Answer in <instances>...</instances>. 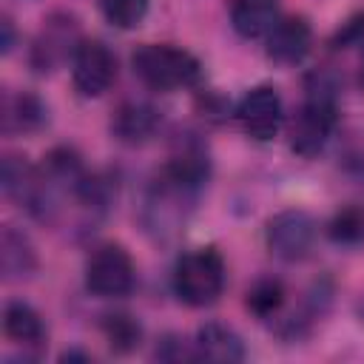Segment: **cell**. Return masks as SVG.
<instances>
[{
    "mask_svg": "<svg viewBox=\"0 0 364 364\" xmlns=\"http://www.w3.org/2000/svg\"><path fill=\"white\" fill-rule=\"evenodd\" d=\"M338 119L336 80L327 71L307 77V97L290 122V151L301 159H313L324 151Z\"/></svg>",
    "mask_w": 364,
    "mask_h": 364,
    "instance_id": "6da1fadb",
    "label": "cell"
},
{
    "mask_svg": "<svg viewBox=\"0 0 364 364\" xmlns=\"http://www.w3.org/2000/svg\"><path fill=\"white\" fill-rule=\"evenodd\" d=\"M134 74L154 91L193 88L202 77L199 60L173 43H145L131 54Z\"/></svg>",
    "mask_w": 364,
    "mask_h": 364,
    "instance_id": "7a4b0ae2",
    "label": "cell"
},
{
    "mask_svg": "<svg viewBox=\"0 0 364 364\" xmlns=\"http://www.w3.org/2000/svg\"><path fill=\"white\" fill-rule=\"evenodd\" d=\"M202 188L199 185H191L179 176H173L171 171H159L148 188V196H145V208H142V222L145 228L156 236V239H168L173 236L188 213L193 210V202L199 199Z\"/></svg>",
    "mask_w": 364,
    "mask_h": 364,
    "instance_id": "3957f363",
    "label": "cell"
},
{
    "mask_svg": "<svg viewBox=\"0 0 364 364\" xmlns=\"http://www.w3.org/2000/svg\"><path fill=\"white\" fill-rule=\"evenodd\" d=\"M173 293L188 307H208L225 290V259L216 247H193L176 259Z\"/></svg>",
    "mask_w": 364,
    "mask_h": 364,
    "instance_id": "277c9868",
    "label": "cell"
},
{
    "mask_svg": "<svg viewBox=\"0 0 364 364\" xmlns=\"http://www.w3.org/2000/svg\"><path fill=\"white\" fill-rule=\"evenodd\" d=\"M134 259L122 245H100L85 262V290L97 299H119L134 287Z\"/></svg>",
    "mask_w": 364,
    "mask_h": 364,
    "instance_id": "5b68a950",
    "label": "cell"
},
{
    "mask_svg": "<svg viewBox=\"0 0 364 364\" xmlns=\"http://www.w3.org/2000/svg\"><path fill=\"white\" fill-rule=\"evenodd\" d=\"M316 236H318L316 219L299 208L279 210L276 216L267 219L264 228L267 250L282 262H304L316 247Z\"/></svg>",
    "mask_w": 364,
    "mask_h": 364,
    "instance_id": "8992f818",
    "label": "cell"
},
{
    "mask_svg": "<svg viewBox=\"0 0 364 364\" xmlns=\"http://www.w3.org/2000/svg\"><path fill=\"white\" fill-rule=\"evenodd\" d=\"M80 43L82 37H80V26L74 14H65V11L48 14L31 43V54H28L31 68L37 74H48L60 68L65 60H74V51Z\"/></svg>",
    "mask_w": 364,
    "mask_h": 364,
    "instance_id": "52a82bcc",
    "label": "cell"
},
{
    "mask_svg": "<svg viewBox=\"0 0 364 364\" xmlns=\"http://www.w3.org/2000/svg\"><path fill=\"white\" fill-rule=\"evenodd\" d=\"M236 119L242 122V131L250 139H256V142L276 139L284 125V102H282L279 88H273V85L250 88L236 105Z\"/></svg>",
    "mask_w": 364,
    "mask_h": 364,
    "instance_id": "ba28073f",
    "label": "cell"
},
{
    "mask_svg": "<svg viewBox=\"0 0 364 364\" xmlns=\"http://www.w3.org/2000/svg\"><path fill=\"white\" fill-rule=\"evenodd\" d=\"M117 80V60L111 48L100 40H82L71 60V82L80 97H102Z\"/></svg>",
    "mask_w": 364,
    "mask_h": 364,
    "instance_id": "9c48e42d",
    "label": "cell"
},
{
    "mask_svg": "<svg viewBox=\"0 0 364 364\" xmlns=\"http://www.w3.org/2000/svg\"><path fill=\"white\" fill-rule=\"evenodd\" d=\"M313 48V28L304 17L290 14L279 17V23L264 37V51L279 65H296L301 63Z\"/></svg>",
    "mask_w": 364,
    "mask_h": 364,
    "instance_id": "30bf717a",
    "label": "cell"
},
{
    "mask_svg": "<svg viewBox=\"0 0 364 364\" xmlns=\"http://www.w3.org/2000/svg\"><path fill=\"white\" fill-rule=\"evenodd\" d=\"M48 122L46 102L31 91H6L0 102V128L9 136L34 134Z\"/></svg>",
    "mask_w": 364,
    "mask_h": 364,
    "instance_id": "8fae6325",
    "label": "cell"
},
{
    "mask_svg": "<svg viewBox=\"0 0 364 364\" xmlns=\"http://www.w3.org/2000/svg\"><path fill=\"white\" fill-rule=\"evenodd\" d=\"M159 128V111L145 100H125L111 117V134L122 145H145Z\"/></svg>",
    "mask_w": 364,
    "mask_h": 364,
    "instance_id": "7c38bea8",
    "label": "cell"
},
{
    "mask_svg": "<svg viewBox=\"0 0 364 364\" xmlns=\"http://www.w3.org/2000/svg\"><path fill=\"white\" fill-rule=\"evenodd\" d=\"M193 347H196V358L216 361V364H236V361H245L247 355L242 336L222 321H205L196 330Z\"/></svg>",
    "mask_w": 364,
    "mask_h": 364,
    "instance_id": "4fadbf2b",
    "label": "cell"
},
{
    "mask_svg": "<svg viewBox=\"0 0 364 364\" xmlns=\"http://www.w3.org/2000/svg\"><path fill=\"white\" fill-rule=\"evenodd\" d=\"M230 26L245 40H262L279 23V0H230Z\"/></svg>",
    "mask_w": 364,
    "mask_h": 364,
    "instance_id": "5bb4252c",
    "label": "cell"
},
{
    "mask_svg": "<svg viewBox=\"0 0 364 364\" xmlns=\"http://www.w3.org/2000/svg\"><path fill=\"white\" fill-rule=\"evenodd\" d=\"M0 270L6 282H26L37 273V250L17 228H3L0 233Z\"/></svg>",
    "mask_w": 364,
    "mask_h": 364,
    "instance_id": "9a60e30c",
    "label": "cell"
},
{
    "mask_svg": "<svg viewBox=\"0 0 364 364\" xmlns=\"http://www.w3.org/2000/svg\"><path fill=\"white\" fill-rule=\"evenodd\" d=\"M3 333L14 341L23 344V350H40L46 344V324L43 316L26 304V301H9L3 310Z\"/></svg>",
    "mask_w": 364,
    "mask_h": 364,
    "instance_id": "2e32d148",
    "label": "cell"
},
{
    "mask_svg": "<svg viewBox=\"0 0 364 364\" xmlns=\"http://www.w3.org/2000/svg\"><path fill=\"white\" fill-rule=\"evenodd\" d=\"M0 188L11 202H17L20 208H28L37 188V168H31L20 154H6L3 171H0Z\"/></svg>",
    "mask_w": 364,
    "mask_h": 364,
    "instance_id": "e0dca14e",
    "label": "cell"
},
{
    "mask_svg": "<svg viewBox=\"0 0 364 364\" xmlns=\"http://www.w3.org/2000/svg\"><path fill=\"white\" fill-rule=\"evenodd\" d=\"M284 299H287V290L279 279L273 276H264V279H256L247 293H245V304L247 310L256 316V318H270L276 316L282 307H284Z\"/></svg>",
    "mask_w": 364,
    "mask_h": 364,
    "instance_id": "ac0fdd59",
    "label": "cell"
},
{
    "mask_svg": "<svg viewBox=\"0 0 364 364\" xmlns=\"http://www.w3.org/2000/svg\"><path fill=\"white\" fill-rule=\"evenodd\" d=\"M100 327H102V336L114 353H131L142 341V327L128 313H108V316H102Z\"/></svg>",
    "mask_w": 364,
    "mask_h": 364,
    "instance_id": "d6986e66",
    "label": "cell"
},
{
    "mask_svg": "<svg viewBox=\"0 0 364 364\" xmlns=\"http://www.w3.org/2000/svg\"><path fill=\"white\" fill-rule=\"evenodd\" d=\"M327 236H330L336 245H344V247L361 245V242H364V210L355 208V205L341 208V210L330 219Z\"/></svg>",
    "mask_w": 364,
    "mask_h": 364,
    "instance_id": "ffe728a7",
    "label": "cell"
},
{
    "mask_svg": "<svg viewBox=\"0 0 364 364\" xmlns=\"http://www.w3.org/2000/svg\"><path fill=\"white\" fill-rule=\"evenodd\" d=\"M151 0H100L102 17L114 28H136L148 14Z\"/></svg>",
    "mask_w": 364,
    "mask_h": 364,
    "instance_id": "44dd1931",
    "label": "cell"
},
{
    "mask_svg": "<svg viewBox=\"0 0 364 364\" xmlns=\"http://www.w3.org/2000/svg\"><path fill=\"white\" fill-rule=\"evenodd\" d=\"M154 355L159 361H196V347H193V341H185L179 336H165L156 344Z\"/></svg>",
    "mask_w": 364,
    "mask_h": 364,
    "instance_id": "7402d4cb",
    "label": "cell"
},
{
    "mask_svg": "<svg viewBox=\"0 0 364 364\" xmlns=\"http://www.w3.org/2000/svg\"><path fill=\"white\" fill-rule=\"evenodd\" d=\"M358 43H364V11H358L350 20H344L341 28L330 40L333 48H350V46H358Z\"/></svg>",
    "mask_w": 364,
    "mask_h": 364,
    "instance_id": "603a6c76",
    "label": "cell"
},
{
    "mask_svg": "<svg viewBox=\"0 0 364 364\" xmlns=\"http://www.w3.org/2000/svg\"><path fill=\"white\" fill-rule=\"evenodd\" d=\"M0 31H3L0 51H3V54H11V48H14V23H11V17L3 14V20H0Z\"/></svg>",
    "mask_w": 364,
    "mask_h": 364,
    "instance_id": "cb8c5ba5",
    "label": "cell"
},
{
    "mask_svg": "<svg viewBox=\"0 0 364 364\" xmlns=\"http://www.w3.org/2000/svg\"><path fill=\"white\" fill-rule=\"evenodd\" d=\"M358 82H361V88H364V57H361V68H358Z\"/></svg>",
    "mask_w": 364,
    "mask_h": 364,
    "instance_id": "d4e9b609",
    "label": "cell"
},
{
    "mask_svg": "<svg viewBox=\"0 0 364 364\" xmlns=\"http://www.w3.org/2000/svg\"><path fill=\"white\" fill-rule=\"evenodd\" d=\"M361 318H364V310H361Z\"/></svg>",
    "mask_w": 364,
    "mask_h": 364,
    "instance_id": "484cf974",
    "label": "cell"
}]
</instances>
